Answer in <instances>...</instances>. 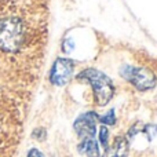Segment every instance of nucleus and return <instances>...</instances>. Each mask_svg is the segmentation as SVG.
Returning <instances> with one entry per match:
<instances>
[{
	"instance_id": "nucleus-1",
	"label": "nucleus",
	"mask_w": 157,
	"mask_h": 157,
	"mask_svg": "<svg viewBox=\"0 0 157 157\" xmlns=\"http://www.w3.org/2000/svg\"><path fill=\"white\" fill-rule=\"evenodd\" d=\"M76 80L80 83L88 84L92 90V95H94V102L97 106L103 108V106L109 105L110 101L114 98L116 94V86H114L113 80L103 73L102 71L95 68H86L81 72H78Z\"/></svg>"
},
{
	"instance_id": "nucleus-2",
	"label": "nucleus",
	"mask_w": 157,
	"mask_h": 157,
	"mask_svg": "<svg viewBox=\"0 0 157 157\" xmlns=\"http://www.w3.org/2000/svg\"><path fill=\"white\" fill-rule=\"evenodd\" d=\"M119 73L127 83H130L134 88L141 92L150 91L157 86V76L147 66L124 63V65L120 66Z\"/></svg>"
},
{
	"instance_id": "nucleus-3",
	"label": "nucleus",
	"mask_w": 157,
	"mask_h": 157,
	"mask_svg": "<svg viewBox=\"0 0 157 157\" xmlns=\"http://www.w3.org/2000/svg\"><path fill=\"white\" fill-rule=\"evenodd\" d=\"M75 66L76 65H75L73 59L65 57H58L52 62L51 69H50V83L55 87L66 86L75 75Z\"/></svg>"
},
{
	"instance_id": "nucleus-4",
	"label": "nucleus",
	"mask_w": 157,
	"mask_h": 157,
	"mask_svg": "<svg viewBox=\"0 0 157 157\" xmlns=\"http://www.w3.org/2000/svg\"><path fill=\"white\" fill-rule=\"evenodd\" d=\"M98 116L99 114L95 110H87L80 113L75 119L73 131L78 139H87V138H95L98 131Z\"/></svg>"
},
{
	"instance_id": "nucleus-5",
	"label": "nucleus",
	"mask_w": 157,
	"mask_h": 157,
	"mask_svg": "<svg viewBox=\"0 0 157 157\" xmlns=\"http://www.w3.org/2000/svg\"><path fill=\"white\" fill-rule=\"evenodd\" d=\"M130 153V141L125 135L114 136L113 144L109 146L108 152L103 153L101 157H128Z\"/></svg>"
},
{
	"instance_id": "nucleus-6",
	"label": "nucleus",
	"mask_w": 157,
	"mask_h": 157,
	"mask_svg": "<svg viewBox=\"0 0 157 157\" xmlns=\"http://www.w3.org/2000/svg\"><path fill=\"white\" fill-rule=\"evenodd\" d=\"M77 152L81 156L86 157H101L102 156V150L95 138H87V139H80V142L76 146Z\"/></svg>"
},
{
	"instance_id": "nucleus-7",
	"label": "nucleus",
	"mask_w": 157,
	"mask_h": 157,
	"mask_svg": "<svg viewBox=\"0 0 157 157\" xmlns=\"http://www.w3.org/2000/svg\"><path fill=\"white\" fill-rule=\"evenodd\" d=\"M98 144H99L101 146V150H102V155L103 153L108 152L109 146H110V141H109V127H106V125H102L101 124L99 127H98Z\"/></svg>"
},
{
	"instance_id": "nucleus-8",
	"label": "nucleus",
	"mask_w": 157,
	"mask_h": 157,
	"mask_svg": "<svg viewBox=\"0 0 157 157\" xmlns=\"http://www.w3.org/2000/svg\"><path fill=\"white\" fill-rule=\"evenodd\" d=\"M98 123L102 125H106V127H113L117 123V117H116V109L112 108L109 109L108 112H105L103 114H99L98 116Z\"/></svg>"
},
{
	"instance_id": "nucleus-9",
	"label": "nucleus",
	"mask_w": 157,
	"mask_h": 157,
	"mask_svg": "<svg viewBox=\"0 0 157 157\" xmlns=\"http://www.w3.org/2000/svg\"><path fill=\"white\" fill-rule=\"evenodd\" d=\"M141 134H144V135L146 136L147 142H152L153 139L156 138V135H157V125L155 124V123H147V124H144L142 125Z\"/></svg>"
},
{
	"instance_id": "nucleus-10",
	"label": "nucleus",
	"mask_w": 157,
	"mask_h": 157,
	"mask_svg": "<svg viewBox=\"0 0 157 157\" xmlns=\"http://www.w3.org/2000/svg\"><path fill=\"white\" fill-rule=\"evenodd\" d=\"M32 138L37 142H44L47 139V130L44 127H36L32 131Z\"/></svg>"
},
{
	"instance_id": "nucleus-11",
	"label": "nucleus",
	"mask_w": 157,
	"mask_h": 157,
	"mask_svg": "<svg viewBox=\"0 0 157 157\" xmlns=\"http://www.w3.org/2000/svg\"><path fill=\"white\" fill-rule=\"evenodd\" d=\"M75 50V41L72 37H65L63 39V43H62V51L65 54H69Z\"/></svg>"
},
{
	"instance_id": "nucleus-12",
	"label": "nucleus",
	"mask_w": 157,
	"mask_h": 157,
	"mask_svg": "<svg viewBox=\"0 0 157 157\" xmlns=\"http://www.w3.org/2000/svg\"><path fill=\"white\" fill-rule=\"evenodd\" d=\"M26 157H46V156L39 147H30L26 153Z\"/></svg>"
}]
</instances>
